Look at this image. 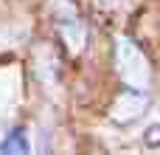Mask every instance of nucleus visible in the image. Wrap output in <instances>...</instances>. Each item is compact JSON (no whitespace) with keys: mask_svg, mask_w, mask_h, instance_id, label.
<instances>
[{"mask_svg":"<svg viewBox=\"0 0 160 155\" xmlns=\"http://www.w3.org/2000/svg\"><path fill=\"white\" fill-rule=\"evenodd\" d=\"M56 23H59V37H62L65 48H68L70 54H82L84 45H87V28H84V23L79 20V14L62 17V20H56Z\"/></svg>","mask_w":160,"mask_h":155,"instance_id":"3","label":"nucleus"},{"mask_svg":"<svg viewBox=\"0 0 160 155\" xmlns=\"http://www.w3.org/2000/svg\"><path fill=\"white\" fill-rule=\"evenodd\" d=\"M146 107H149V96H146V90L121 93V96L112 102V107H110V119H112L115 124H129V121L141 119V116L146 113Z\"/></svg>","mask_w":160,"mask_h":155,"instance_id":"2","label":"nucleus"},{"mask_svg":"<svg viewBox=\"0 0 160 155\" xmlns=\"http://www.w3.org/2000/svg\"><path fill=\"white\" fill-rule=\"evenodd\" d=\"M31 150V141H28V133L25 130H11L6 138H3V144H0V152H28Z\"/></svg>","mask_w":160,"mask_h":155,"instance_id":"5","label":"nucleus"},{"mask_svg":"<svg viewBox=\"0 0 160 155\" xmlns=\"http://www.w3.org/2000/svg\"><path fill=\"white\" fill-rule=\"evenodd\" d=\"M34 71H37V76H39V79H45V82L56 79L59 62H56V56L51 54V48H48V45H42V48L37 51V56H34Z\"/></svg>","mask_w":160,"mask_h":155,"instance_id":"4","label":"nucleus"},{"mask_svg":"<svg viewBox=\"0 0 160 155\" xmlns=\"http://www.w3.org/2000/svg\"><path fill=\"white\" fill-rule=\"evenodd\" d=\"M115 71H118L121 82L132 90H149V85H152V65H149L146 54L129 37L115 40Z\"/></svg>","mask_w":160,"mask_h":155,"instance_id":"1","label":"nucleus"},{"mask_svg":"<svg viewBox=\"0 0 160 155\" xmlns=\"http://www.w3.org/2000/svg\"><path fill=\"white\" fill-rule=\"evenodd\" d=\"M146 144H152V147H158V144H160V124H155V127L146 130Z\"/></svg>","mask_w":160,"mask_h":155,"instance_id":"6","label":"nucleus"}]
</instances>
